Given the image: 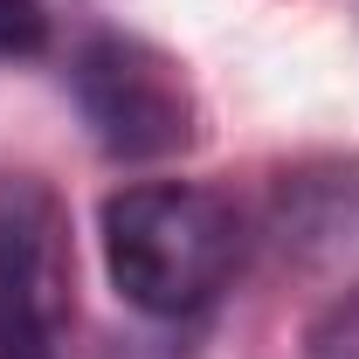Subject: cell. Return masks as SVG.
Wrapping results in <instances>:
<instances>
[{
	"label": "cell",
	"mask_w": 359,
	"mask_h": 359,
	"mask_svg": "<svg viewBox=\"0 0 359 359\" xmlns=\"http://www.w3.org/2000/svg\"><path fill=\"white\" fill-rule=\"evenodd\" d=\"M242 256V222L215 187L145 180L104 201V269L145 318H194L222 297Z\"/></svg>",
	"instance_id": "1"
},
{
	"label": "cell",
	"mask_w": 359,
	"mask_h": 359,
	"mask_svg": "<svg viewBox=\"0 0 359 359\" xmlns=\"http://www.w3.org/2000/svg\"><path fill=\"white\" fill-rule=\"evenodd\" d=\"M69 90L111 159H166L194 145V90L173 55L138 35H90L69 62Z\"/></svg>",
	"instance_id": "2"
},
{
	"label": "cell",
	"mask_w": 359,
	"mask_h": 359,
	"mask_svg": "<svg viewBox=\"0 0 359 359\" xmlns=\"http://www.w3.org/2000/svg\"><path fill=\"white\" fill-rule=\"evenodd\" d=\"M69 346V222L55 187L0 173V359H62Z\"/></svg>",
	"instance_id": "3"
},
{
	"label": "cell",
	"mask_w": 359,
	"mask_h": 359,
	"mask_svg": "<svg viewBox=\"0 0 359 359\" xmlns=\"http://www.w3.org/2000/svg\"><path fill=\"white\" fill-rule=\"evenodd\" d=\"M269 228L283 256L311 269H359V159L332 166H297L276 180Z\"/></svg>",
	"instance_id": "4"
},
{
	"label": "cell",
	"mask_w": 359,
	"mask_h": 359,
	"mask_svg": "<svg viewBox=\"0 0 359 359\" xmlns=\"http://www.w3.org/2000/svg\"><path fill=\"white\" fill-rule=\"evenodd\" d=\"M304 359H359V283L346 297H332L304 332Z\"/></svg>",
	"instance_id": "5"
},
{
	"label": "cell",
	"mask_w": 359,
	"mask_h": 359,
	"mask_svg": "<svg viewBox=\"0 0 359 359\" xmlns=\"http://www.w3.org/2000/svg\"><path fill=\"white\" fill-rule=\"evenodd\" d=\"M42 48H48L42 0H0V62H21V55H42Z\"/></svg>",
	"instance_id": "6"
}]
</instances>
